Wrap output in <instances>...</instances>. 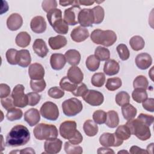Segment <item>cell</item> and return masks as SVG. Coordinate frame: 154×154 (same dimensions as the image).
Listing matches in <instances>:
<instances>
[{
  "label": "cell",
  "mask_w": 154,
  "mask_h": 154,
  "mask_svg": "<svg viewBox=\"0 0 154 154\" xmlns=\"http://www.w3.org/2000/svg\"><path fill=\"white\" fill-rule=\"evenodd\" d=\"M30 139V132L22 125L13 126L6 137V144L10 147H18L26 144Z\"/></svg>",
  "instance_id": "obj_1"
},
{
  "label": "cell",
  "mask_w": 154,
  "mask_h": 154,
  "mask_svg": "<svg viewBox=\"0 0 154 154\" xmlns=\"http://www.w3.org/2000/svg\"><path fill=\"white\" fill-rule=\"evenodd\" d=\"M91 41L97 45H102L108 47L112 46L117 40V35L112 30H102L96 29L90 35Z\"/></svg>",
  "instance_id": "obj_2"
},
{
  "label": "cell",
  "mask_w": 154,
  "mask_h": 154,
  "mask_svg": "<svg viewBox=\"0 0 154 154\" xmlns=\"http://www.w3.org/2000/svg\"><path fill=\"white\" fill-rule=\"evenodd\" d=\"M126 125L129 128L131 134L134 135L141 141L147 140L151 137L149 126L137 118L128 120Z\"/></svg>",
  "instance_id": "obj_3"
},
{
  "label": "cell",
  "mask_w": 154,
  "mask_h": 154,
  "mask_svg": "<svg viewBox=\"0 0 154 154\" xmlns=\"http://www.w3.org/2000/svg\"><path fill=\"white\" fill-rule=\"evenodd\" d=\"M33 134L38 140H47L57 138L58 132L55 125L42 123L35 126L33 129Z\"/></svg>",
  "instance_id": "obj_4"
},
{
  "label": "cell",
  "mask_w": 154,
  "mask_h": 154,
  "mask_svg": "<svg viewBox=\"0 0 154 154\" xmlns=\"http://www.w3.org/2000/svg\"><path fill=\"white\" fill-rule=\"evenodd\" d=\"M82 108L81 101L75 97L66 99L62 103L63 112L68 117L75 116L81 112Z\"/></svg>",
  "instance_id": "obj_5"
},
{
  "label": "cell",
  "mask_w": 154,
  "mask_h": 154,
  "mask_svg": "<svg viewBox=\"0 0 154 154\" xmlns=\"http://www.w3.org/2000/svg\"><path fill=\"white\" fill-rule=\"evenodd\" d=\"M40 112L43 118L51 121H55L59 116L57 105L50 101L46 102L42 105Z\"/></svg>",
  "instance_id": "obj_6"
},
{
  "label": "cell",
  "mask_w": 154,
  "mask_h": 154,
  "mask_svg": "<svg viewBox=\"0 0 154 154\" xmlns=\"http://www.w3.org/2000/svg\"><path fill=\"white\" fill-rule=\"evenodd\" d=\"M25 87L22 84H17L13 89L11 97L15 106L24 108L28 105V98L24 93Z\"/></svg>",
  "instance_id": "obj_7"
},
{
  "label": "cell",
  "mask_w": 154,
  "mask_h": 154,
  "mask_svg": "<svg viewBox=\"0 0 154 154\" xmlns=\"http://www.w3.org/2000/svg\"><path fill=\"white\" fill-rule=\"evenodd\" d=\"M76 123L72 120H66L61 123L60 126V134L64 139L71 140L77 133Z\"/></svg>",
  "instance_id": "obj_8"
},
{
  "label": "cell",
  "mask_w": 154,
  "mask_h": 154,
  "mask_svg": "<svg viewBox=\"0 0 154 154\" xmlns=\"http://www.w3.org/2000/svg\"><path fill=\"white\" fill-rule=\"evenodd\" d=\"M81 8L78 1H75V4L70 7L66 9L64 11V20L70 25H75L78 23V14Z\"/></svg>",
  "instance_id": "obj_9"
},
{
  "label": "cell",
  "mask_w": 154,
  "mask_h": 154,
  "mask_svg": "<svg viewBox=\"0 0 154 154\" xmlns=\"http://www.w3.org/2000/svg\"><path fill=\"white\" fill-rule=\"evenodd\" d=\"M84 100L91 106H99L104 100L103 94L97 90H88L86 93L82 96Z\"/></svg>",
  "instance_id": "obj_10"
},
{
  "label": "cell",
  "mask_w": 154,
  "mask_h": 154,
  "mask_svg": "<svg viewBox=\"0 0 154 154\" xmlns=\"http://www.w3.org/2000/svg\"><path fill=\"white\" fill-rule=\"evenodd\" d=\"M99 143L103 147H119L121 146L123 141L116 137L114 133L105 132L99 137Z\"/></svg>",
  "instance_id": "obj_11"
},
{
  "label": "cell",
  "mask_w": 154,
  "mask_h": 154,
  "mask_svg": "<svg viewBox=\"0 0 154 154\" xmlns=\"http://www.w3.org/2000/svg\"><path fill=\"white\" fill-rule=\"evenodd\" d=\"M78 23L82 27L91 26L94 23V16L92 9L83 8L78 14Z\"/></svg>",
  "instance_id": "obj_12"
},
{
  "label": "cell",
  "mask_w": 154,
  "mask_h": 154,
  "mask_svg": "<svg viewBox=\"0 0 154 154\" xmlns=\"http://www.w3.org/2000/svg\"><path fill=\"white\" fill-rule=\"evenodd\" d=\"M62 144V141L57 138L47 140L44 143V153L49 154L58 153L61 149Z\"/></svg>",
  "instance_id": "obj_13"
},
{
  "label": "cell",
  "mask_w": 154,
  "mask_h": 154,
  "mask_svg": "<svg viewBox=\"0 0 154 154\" xmlns=\"http://www.w3.org/2000/svg\"><path fill=\"white\" fill-rule=\"evenodd\" d=\"M30 27L32 32L37 34H41L46 31L47 25L43 17L37 16L31 19Z\"/></svg>",
  "instance_id": "obj_14"
},
{
  "label": "cell",
  "mask_w": 154,
  "mask_h": 154,
  "mask_svg": "<svg viewBox=\"0 0 154 154\" xmlns=\"http://www.w3.org/2000/svg\"><path fill=\"white\" fill-rule=\"evenodd\" d=\"M28 75L31 79H42L45 76V69L41 64L34 63L29 66L28 68Z\"/></svg>",
  "instance_id": "obj_15"
},
{
  "label": "cell",
  "mask_w": 154,
  "mask_h": 154,
  "mask_svg": "<svg viewBox=\"0 0 154 154\" xmlns=\"http://www.w3.org/2000/svg\"><path fill=\"white\" fill-rule=\"evenodd\" d=\"M70 37L72 40L75 42H82L89 37V31L86 28L78 26L72 31Z\"/></svg>",
  "instance_id": "obj_16"
},
{
  "label": "cell",
  "mask_w": 154,
  "mask_h": 154,
  "mask_svg": "<svg viewBox=\"0 0 154 154\" xmlns=\"http://www.w3.org/2000/svg\"><path fill=\"white\" fill-rule=\"evenodd\" d=\"M135 64L138 69L146 70L152 65V58L150 55L146 52L140 53L135 58Z\"/></svg>",
  "instance_id": "obj_17"
},
{
  "label": "cell",
  "mask_w": 154,
  "mask_h": 154,
  "mask_svg": "<svg viewBox=\"0 0 154 154\" xmlns=\"http://www.w3.org/2000/svg\"><path fill=\"white\" fill-rule=\"evenodd\" d=\"M67 75L69 80L76 84L82 83L84 79V74L82 70L76 66H72L69 69Z\"/></svg>",
  "instance_id": "obj_18"
},
{
  "label": "cell",
  "mask_w": 154,
  "mask_h": 154,
  "mask_svg": "<svg viewBox=\"0 0 154 154\" xmlns=\"http://www.w3.org/2000/svg\"><path fill=\"white\" fill-rule=\"evenodd\" d=\"M23 24V19L22 16L16 13L10 14L7 19V28L11 31H16L19 29Z\"/></svg>",
  "instance_id": "obj_19"
},
{
  "label": "cell",
  "mask_w": 154,
  "mask_h": 154,
  "mask_svg": "<svg viewBox=\"0 0 154 154\" xmlns=\"http://www.w3.org/2000/svg\"><path fill=\"white\" fill-rule=\"evenodd\" d=\"M24 120L30 126L36 125L40 120V115L36 108H30L24 113Z\"/></svg>",
  "instance_id": "obj_20"
},
{
  "label": "cell",
  "mask_w": 154,
  "mask_h": 154,
  "mask_svg": "<svg viewBox=\"0 0 154 154\" xmlns=\"http://www.w3.org/2000/svg\"><path fill=\"white\" fill-rule=\"evenodd\" d=\"M66 63L65 56L61 54H53L50 57V64L52 69L60 70L62 69Z\"/></svg>",
  "instance_id": "obj_21"
},
{
  "label": "cell",
  "mask_w": 154,
  "mask_h": 154,
  "mask_svg": "<svg viewBox=\"0 0 154 154\" xmlns=\"http://www.w3.org/2000/svg\"><path fill=\"white\" fill-rule=\"evenodd\" d=\"M32 49L34 52L41 58L45 57L49 52L45 42L42 38H37L34 40L32 44Z\"/></svg>",
  "instance_id": "obj_22"
},
{
  "label": "cell",
  "mask_w": 154,
  "mask_h": 154,
  "mask_svg": "<svg viewBox=\"0 0 154 154\" xmlns=\"http://www.w3.org/2000/svg\"><path fill=\"white\" fill-rule=\"evenodd\" d=\"M16 60L17 64L19 66L22 67H28L31 62V55L29 51L27 49H21L18 51Z\"/></svg>",
  "instance_id": "obj_23"
},
{
  "label": "cell",
  "mask_w": 154,
  "mask_h": 154,
  "mask_svg": "<svg viewBox=\"0 0 154 154\" xmlns=\"http://www.w3.org/2000/svg\"><path fill=\"white\" fill-rule=\"evenodd\" d=\"M120 70V65L114 60H108L104 64L103 72L108 76H112L117 74Z\"/></svg>",
  "instance_id": "obj_24"
},
{
  "label": "cell",
  "mask_w": 154,
  "mask_h": 154,
  "mask_svg": "<svg viewBox=\"0 0 154 154\" xmlns=\"http://www.w3.org/2000/svg\"><path fill=\"white\" fill-rule=\"evenodd\" d=\"M48 43L52 49L58 50L67 45V39L63 35H58L55 37H51L48 40Z\"/></svg>",
  "instance_id": "obj_25"
},
{
  "label": "cell",
  "mask_w": 154,
  "mask_h": 154,
  "mask_svg": "<svg viewBox=\"0 0 154 154\" xmlns=\"http://www.w3.org/2000/svg\"><path fill=\"white\" fill-rule=\"evenodd\" d=\"M66 61L72 66H77L81 60V54L76 49H69L64 54Z\"/></svg>",
  "instance_id": "obj_26"
},
{
  "label": "cell",
  "mask_w": 154,
  "mask_h": 154,
  "mask_svg": "<svg viewBox=\"0 0 154 154\" xmlns=\"http://www.w3.org/2000/svg\"><path fill=\"white\" fill-rule=\"evenodd\" d=\"M83 129L85 134L88 137L95 136L99 131L97 123L91 120H87L83 125Z\"/></svg>",
  "instance_id": "obj_27"
},
{
  "label": "cell",
  "mask_w": 154,
  "mask_h": 154,
  "mask_svg": "<svg viewBox=\"0 0 154 154\" xmlns=\"http://www.w3.org/2000/svg\"><path fill=\"white\" fill-rule=\"evenodd\" d=\"M31 40V35L26 31L20 32L16 37L15 42L16 45L21 48L27 47Z\"/></svg>",
  "instance_id": "obj_28"
},
{
  "label": "cell",
  "mask_w": 154,
  "mask_h": 154,
  "mask_svg": "<svg viewBox=\"0 0 154 154\" xmlns=\"http://www.w3.org/2000/svg\"><path fill=\"white\" fill-rule=\"evenodd\" d=\"M110 128H115L119 125V117L118 113L114 110H110L106 112V120L105 123Z\"/></svg>",
  "instance_id": "obj_29"
},
{
  "label": "cell",
  "mask_w": 154,
  "mask_h": 154,
  "mask_svg": "<svg viewBox=\"0 0 154 154\" xmlns=\"http://www.w3.org/2000/svg\"><path fill=\"white\" fill-rule=\"evenodd\" d=\"M122 112L124 119L126 120H129L135 118L137 110L132 105L128 103L122 106Z\"/></svg>",
  "instance_id": "obj_30"
},
{
  "label": "cell",
  "mask_w": 154,
  "mask_h": 154,
  "mask_svg": "<svg viewBox=\"0 0 154 154\" xmlns=\"http://www.w3.org/2000/svg\"><path fill=\"white\" fill-rule=\"evenodd\" d=\"M114 134L117 138L123 141L128 140L131 136V131L128 126L126 125H122L119 126Z\"/></svg>",
  "instance_id": "obj_31"
},
{
  "label": "cell",
  "mask_w": 154,
  "mask_h": 154,
  "mask_svg": "<svg viewBox=\"0 0 154 154\" xmlns=\"http://www.w3.org/2000/svg\"><path fill=\"white\" fill-rule=\"evenodd\" d=\"M51 26L56 32L60 34H66L69 31L68 24L63 18L56 21Z\"/></svg>",
  "instance_id": "obj_32"
},
{
  "label": "cell",
  "mask_w": 154,
  "mask_h": 154,
  "mask_svg": "<svg viewBox=\"0 0 154 154\" xmlns=\"http://www.w3.org/2000/svg\"><path fill=\"white\" fill-rule=\"evenodd\" d=\"M129 45L134 51H138L144 48L145 42L142 37L140 35H134L130 39Z\"/></svg>",
  "instance_id": "obj_33"
},
{
  "label": "cell",
  "mask_w": 154,
  "mask_h": 154,
  "mask_svg": "<svg viewBox=\"0 0 154 154\" xmlns=\"http://www.w3.org/2000/svg\"><path fill=\"white\" fill-rule=\"evenodd\" d=\"M100 61L94 55H91L87 57L85 65L90 71L95 72L99 67Z\"/></svg>",
  "instance_id": "obj_34"
},
{
  "label": "cell",
  "mask_w": 154,
  "mask_h": 154,
  "mask_svg": "<svg viewBox=\"0 0 154 154\" xmlns=\"http://www.w3.org/2000/svg\"><path fill=\"white\" fill-rule=\"evenodd\" d=\"M122 85V82L120 78L118 77L109 78L107 79L105 87L109 91H115L119 89Z\"/></svg>",
  "instance_id": "obj_35"
},
{
  "label": "cell",
  "mask_w": 154,
  "mask_h": 154,
  "mask_svg": "<svg viewBox=\"0 0 154 154\" xmlns=\"http://www.w3.org/2000/svg\"><path fill=\"white\" fill-rule=\"evenodd\" d=\"M78 86V84H76L69 80L67 76H64L60 82V87L63 90L69 92H73L75 90Z\"/></svg>",
  "instance_id": "obj_36"
},
{
  "label": "cell",
  "mask_w": 154,
  "mask_h": 154,
  "mask_svg": "<svg viewBox=\"0 0 154 154\" xmlns=\"http://www.w3.org/2000/svg\"><path fill=\"white\" fill-rule=\"evenodd\" d=\"M23 116L22 111L19 108H16L13 107L7 110L6 114V118L10 122H13L15 120H20Z\"/></svg>",
  "instance_id": "obj_37"
},
{
  "label": "cell",
  "mask_w": 154,
  "mask_h": 154,
  "mask_svg": "<svg viewBox=\"0 0 154 154\" xmlns=\"http://www.w3.org/2000/svg\"><path fill=\"white\" fill-rule=\"evenodd\" d=\"M94 16V23L99 24L103 20L105 16L104 9L100 5H97L92 8Z\"/></svg>",
  "instance_id": "obj_38"
},
{
  "label": "cell",
  "mask_w": 154,
  "mask_h": 154,
  "mask_svg": "<svg viewBox=\"0 0 154 154\" xmlns=\"http://www.w3.org/2000/svg\"><path fill=\"white\" fill-rule=\"evenodd\" d=\"M94 55L100 61H106L109 59L110 52L108 49L105 47L98 46L94 51Z\"/></svg>",
  "instance_id": "obj_39"
},
{
  "label": "cell",
  "mask_w": 154,
  "mask_h": 154,
  "mask_svg": "<svg viewBox=\"0 0 154 154\" xmlns=\"http://www.w3.org/2000/svg\"><path fill=\"white\" fill-rule=\"evenodd\" d=\"M132 97L134 100L137 103H142L147 98L146 90L141 88H134L132 93Z\"/></svg>",
  "instance_id": "obj_40"
},
{
  "label": "cell",
  "mask_w": 154,
  "mask_h": 154,
  "mask_svg": "<svg viewBox=\"0 0 154 154\" xmlns=\"http://www.w3.org/2000/svg\"><path fill=\"white\" fill-rule=\"evenodd\" d=\"M149 86V82L146 76L143 75L137 76L133 81V87L134 88H141L146 90Z\"/></svg>",
  "instance_id": "obj_41"
},
{
  "label": "cell",
  "mask_w": 154,
  "mask_h": 154,
  "mask_svg": "<svg viewBox=\"0 0 154 154\" xmlns=\"http://www.w3.org/2000/svg\"><path fill=\"white\" fill-rule=\"evenodd\" d=\"M46 17L49 24L52 26L54 23L62 18V11L59 8L53 9L47 13Z\"/></svg>",
  "instance_id": "obj_42"
},
{
  "label": "cell",
  "mask_w": 154,
  "mask_h": 154,
  "mask_svg": "<svg viewBox=\"0 0 154 154\" xmlns=\"http://www.w3.org/2000/svg\"><path fill=\"white\" fill-rule=\"evenodd\" d=\"M115 100L118 105L122 106L129 103L130 96L126 91H121L116 94Z\"/></svg>",
  "instance_id": "obj_43"
},
{
  "label": "cell",
  "mask_w": 154,
  "mask_h": 154,
  "mask_svg": "<svg viewBox=\"0 0 154 154\" xmlns=\"http://www.w3.org/2000/svg\"><path fill=\"white\" fill-rule=\"evenodd\" d=\"M105 82V74L101 72L94 73L91 79V84L96 87H100L103 85Z\"/></svg>",
  "instance_id": "obj_44"
},
{
  "label": "cell",
  "mask_w": 154,
  "mask_h": 154,
  "mask_svg": "<svg viewBox=\"0 0 154 154\" xmlns=\"http://www.w3.org/2000/svg\"><path fill=\"white\" fill-rule=\"evenodd\" d=\"M30 87H31V88L32 90V91L37 93H40L43 91L45 89L46 87V84L44 79H42L40 80L31 79Z\"/></svg>",
  "instance_id": "obj_45"
},
{
  "label": "cell",
  "mask_w": 154,
  "mask_h": 154,
  "mask_svg": "<svg viewBox=\"0 0 154 154\" xmlns=\"http://www.w3.org/2000/svg\"><path fill=\"white\" fill-rule=\"evenodd\" d=\"M64 149L67 154H81L83 152L82 147L73 144L69 141H66L64 143Z\"/></svg>",
  "instance_id": "obj_46"
},
{
  "label": "cell",
  "mask_w": 154,
  "mask_h": 154,
  "mask_svg": "<svg viewBox=\"0 0 154 154\" xmlns=\"http://www.w3.org/2000/svg\"><path fill=\"white\" fill-rule=\"evenodd\" d=\"M116 49H117V52L119 54V56L122 60L125 61V60H127L129 58L130 52H129V51L126 45L123 44V43L119 44L117 46Z\"/></svg>",
  "instance_id": "obj_47"
},
{
  "label": "cell",
  "mask_w": 154,
  "mask_h": 154,
  "mask_svg": "<svg viewBox=\"0 0 154 154\" xmlns=\"http://www.w3.org/2000/svg\"><path fill=\"white\" fill-rule=\"evenodd\" d=\"M93 119L97 124H103L106 120V112L101 109L96 110L93 114Z\"/></svg>",
  "instance_id": "obj_48"
},
{
  "label": "cell",
  "mask_w": 154,
  "mask_h": 154,
  "mask_svg": "<svg viewBox=\"0 0 154 154\" xmlns=\"http://www.w3.org/2000/svg\"><path fill=\"white\" fill-rule=\"evenodd\" d=\"M48 94L49 97L54 99H60L64 95V91L58 87H53L49 89Z\"/></svg>",
  "instance_id": "obj_49"
},
{
  "label": "cell",
  "mask_w": 154,
  "mask_h": 154,
  "mask_svg": "<svg viewBox=\"0 0 154 154\" xmlns=\"http://www.w3.org/2000/svg\"><path fill=\"white\" fill-rule=\"evenodd\" d=\"M18 51L15 49H9L7 51L5 54V57L7 62L11 65L17 64V54Z\"/></svg>",
  "instance_id": "obj_50"
},
{
  "label": "cell",
  "mask_w": 154,
  "mask_h": 154,
  "mask_svg": "<svg viewBox=\"0 0 154 154\" xmlns=\"http://www.w3.org/2000/svg\"><path fill=\"white\" fill-rule=\"evenodd\" d=\"M28 98V105L29 106H35L38 103L40 100L41 96L37 92H30L26 94Z\"/></svg>",
  "instance_id": "obj_51"
},
{
  "label": "cell",
  "mask_w": 154,
  "mask_h": 154,
  "mask_svg": "<svg viewBox=\"0 0 154 154\" xmlns=\"http://www.w3.org/2000/svg\"><path fill=\"white\" fill-rule=\"evenodd\" d=\"M57 1L55 0H45L42 1V7L47 13L51 10L57 8Z\"/></svg>",
  "instance_id": "obj_52"
},
{
  "label": "cell",
  "mask_w": 154,
  "mask_h": 154,
  "mask_svg": "<svg viewBox=\"0 0 154 154\" xmlns=\"http://www.w3.org/2000/svg\"><path fill=\"white\" fill-rule=\"evenodd\" d=\"M87 91H88V88L87 85L84 83H81L79 84V85L77 86L75 90L72 92V93L75 96L82 97Z\"/></svg>",
  "instance_id": "obj_53"
},
{
  "label": "cell",
  "mask_w": 154,
  "mask_h": 154,
  "mask_svg": "<svg viewBox=\"0 0 154 154\" xmlns=\"http://www.w3.org/2000/svg\"><path fill=\"white\" fill-rule=\"evenodd\" d=\"M1 103L3 108L7 110L15 106L11 96H8V97L4 98H1Z\"/></svg>",
  "instance_id": "obj_54"
},
{
  "label": "cell",
  "mask_w": 154,
  "mask_h": 154,
  "mask_svg": "<svg viewBox=\"0 0 154 154\" xmlns=\"http://www.w3.org/2000/svg\"><path fill=\"white\" fill-rule=\"evenodd\" d=\"M137 119L149 126L152 125L154 120V117L152 115H149L144 113L140 114Z\"/></svg>",
  "instance_id": "obj_55"
},
{
  "label": "cell",
  "mask_w": 154,
  "mask_h": 154,
  "mask_svg": "<svg viewBox=\"0 0 154 154\" xmlns=\"http://www.w3.org/2000/svg\"><path fill=\"white\" fill-rule=\"evenodd\" d=\"M143 107L147 111L153 112L154 111V99L153 98H147L142 102Z\"/></svg>",
  "instance_id": "obj_56"
},
{
  "label": "cell",
  "mask_w": 154,
  "mask_h": 154,
  "mask_svg": "<svg viewBox=\"0 0 154 154\" xmlns=\"http://www.w3.org/2000/svg\"><path fill=\"white\" fill-rule=\"evenodd\" d=\"M10 87L6 84L1 83L0 84V97L4 98L10 96Z\"/></svg>",
  "instance_id": "obj_57"
},
{
  "label": "cell",
  "mask_w": 154,
  "mask_h": 154,
  "mask_svg": "<svg viewBox=\"0 0 154 154\" xmlns=\"http://www.w3.org/2000/svg\"><path fill=\"white\" fill-rule=\"evenodd\" d=\"M82 140H83V137H82V134H81V132L79 131H78V132L75 134V135L69 141L73 144L77 145V144H80L82 141Z\"/></svg>",
  "instance_id": "obj_58"
},
{
  "label": "cell",
  "mask_w": 154,
  "mask_h": 154,
  "mask_svg": "<svg viewBox=\"0 0 154 154\" xmlns=\"http://www.w3.org/2000/svg\"><path fill=\"white\" fill-rule=\"evenodd\" d=\"M129 152L132 154H135V153H148L147 150L141 149L137 146H132L130 148Z\"/></svg>",
  "instance_id": "obj_59"
},
{
  "label": "cell",
  "mask_w": 154,
  "mask_h": 154,
  "mask_svg": "<svg viewBox=\"0 0 154 154\" xmlns=\"http://www.w3.org/2000/svg\"><path fill=\"white\" fill-rule=\"evenodd\" d=\"M97 153L99 154V153H114V152L112 149L110 148L103 147H99L97 149Z\"/></svg>",
  "instance_id": "obj_60"
},
{
  "label": "cell",
  "mask_w": 154,
  "mask_h": 154,
  "mask_svg": "<svg viewBox=\"0 0 154 154\" xmlns=\"http://www.w3.org/2000/svg\"><path fill=\"white\" fill-rule=\"evenodd\" d=\"M19 153H34V154L35 153L34 149L31 147L25 148V149L20 150Z\"/></svg>",
  "instance_id": "obj_61"
},
{
  "label": "cell",
  "mask_w": 154,
  "mask_h": 154,
  "mask_svg": "<svg viewBox=\"0 0 154 154\" xmlns=\"http://www.w3.org/2000/svg\"><path fill=\"white\" fill-rule=\"evenodd\" d=\"M79 5H91L94 3L95 1H86V0H80L78 1Z\"/></svg>",
  "instance_id": "obj_62"
},
{
  "label": "cell",
  "mask_w": 154,
  "mask_h": 154,
  "mask_svg": "<svg viewBox=\"0 0 154 154\" xmlns=\"http://www.w3.org/2000/svg\"><path fill=\"white\" fill-rule=\"evenodd\" d=\"M75 1H60L59 3L61 6L66 7L70 5H73Z\"/></svg>",
  "instance_id": "obj_63"
},
{
  "label": "cell",
  "mask_w": 154,
  "mask_h": 154,
  "mask_svg": "<svg viewBox=\"0 0 154 154\" xmlns=\"http://www.w3.org/2000/svg\"><path fill=\"white\" fill-rule=\"evenodd\" d=\"M128 153V152L126 150H120L118 152V153Z\"/></svg>",
  "instance_id": "obj_64"
}]
</instances>
